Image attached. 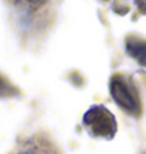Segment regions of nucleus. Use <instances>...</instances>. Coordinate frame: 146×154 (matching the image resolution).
<instances>
[{
  "instance_id": "6",
  "label": "nucleus",
  "mask_w": 146,
  "mask_h": 154,
  "mask_svg": "<svg viewBox=\"0 0 146 154\" xmlns=\"http://www.w3.org/2000/svg\"><path fill=\"white\" fill-rule=\"evenodd\" d=\"M22 154H35V152H30V151H29V152H22Z\"/></svg>"
},
{
  "instance_id": "2",
  "label": "nucleus",
  "mask_w": 146,
  "mask_h": 154,
  "mask_svg": "<svg viewBox=\"0 0 146 154\" xmlns=\"http://www.w3.org/2000/svg\"><path fill=\"white\" fill-rule=\"evenodd\" d=\"M110 93L115 102L130 115L140 113V99L134 85L123 75H113L110 80Z\"/></svg>"
},
{
  "instance_id": "7",
  "label": "nucleus",
  "mask_w": 146,
  "mask_h": 154,
  "mask_svg": "<svg viewBox=\"0 0 146 154\" xmlns=\"http://www.w3.org/2000/svg\"><path fill=\"white\" fill-rule=\"evenodd\" d=\"M29 2H39V0H29Z\"/></svg>"
},
{
  "instance_id": "1",
  "label": "nucleus",
  "mask_w": 146,
  "mask_h": 154,
  "mask_svg": "<svg viewBox=\"0 0 146 154\" xmlns=\"http://www.w3.org/2000/svg\"><path fill=\"white\" fill-rule=\"evenodd\" d=\"M83 126L94 137L112 138L116 132L115 116L104 106H94L90 109L83 115Z\"/></svg>"
},
{
  "instance_id": "5",
  "label": "nucleus",
  "mask_w": 146,
  "mask_h": 154,
  "mask_svg": "<svg viewBox=\"0 0 146 154\" xmlns=\"http://www.w3.org/2000/svg\"><path fill=\"white\" fill-rule=\"evenodd\" d=\"M135 3L138 5L141 13H146V0H135Z\"/></svg>"
},
{
  "instance_id": "4",
  "label": "nucleus",
  "mask_w": 146,
  "mask_h": 154,
  "mask_svg": "<svg viewBox=\"0 0 146 154\" xmlns=\"http://www.w3.org/2000/svg\"><path fill=\"white\" fill-rule=\"evenodd\" d=\"M8 91H10V83L6 82L2 75H0V96H2V94H6Z\"/></svg>"
},
{
  "instance_id": "3",
  "label": "nucleus",
  "mask_w": 146,
  "mask_h": 154,
  "mask_svg": "<svg viewBox=\"0 0 146 154\" xmlns=\"http://www.w3.org/2000/svg\"><path fill=\"white\" fill-rule=\"evenodd\" d=\"M126 47H127V52L130 57L137 58L143 66H146V41L137 39V38L127 39Z\"/></svg>"
}]
</instances>
